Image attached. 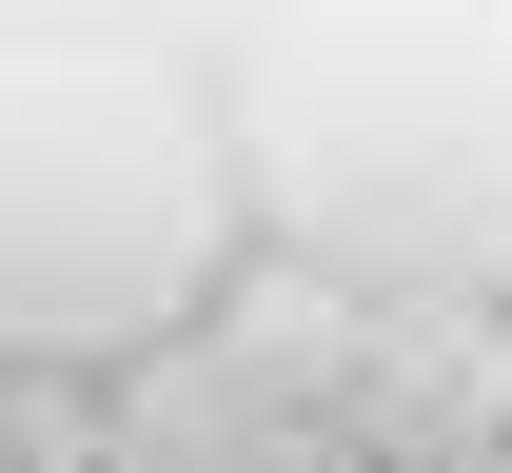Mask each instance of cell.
I'll return each mask as SVG.
<instances>
[{"instance_id":"6da1fadb","label":"cell","mask_w":512,"mask_h":473,"mask_svg":"<svg viewBox=\"0 0 512 473\" xmlns=\"http://www.w3.org/2000/svg\"><path fill=\"white\" fill-rule=\"evenodd\" d=\"M237 257V119L119 20L0 40V355H178Z\"/></svg>"},{"instance_id":"7a4b0ae2","label":"cell","mask_w":512,"mask_h":473,"mask_svg":"<svg viewBox=\"0 0 512 473\" xmlns=\"http://www.w3.org/2000/svg\"><path fill=\"white\" fill-rule=\"evenodd\" d=\"M237 178L316 237L335 296H473L512 276V0H335L256 60Z\"/></svg>"},{"instance_id":"3957f363","label":"cell","mask_w":512,"mask_h":473,"mask_svg":"<svg viewBox=\"0 0 512 473\" xmlns=\"http://www.w3.org/2000/svg\"><path fill=\"white\" fill-rule=\"evenodd\" d=\"M79 473H355V454H335L316 414L237 395V375L178 336V355H138V395L99 414V454H79Z\"/></svg>"},{"instance_id":"277c9868","label":"cell","mask_w":512,"mask_h":473,"mask_svg":"<svg viewBox=\"0 0 512 473\" xmlns=\"http://www.w3.org/2000/svg\"><path fill=\"white\" fill-rule=\"evenodd\" d=\"M473 473H512V454H473Z\"/></svg>"}]
</instances>
